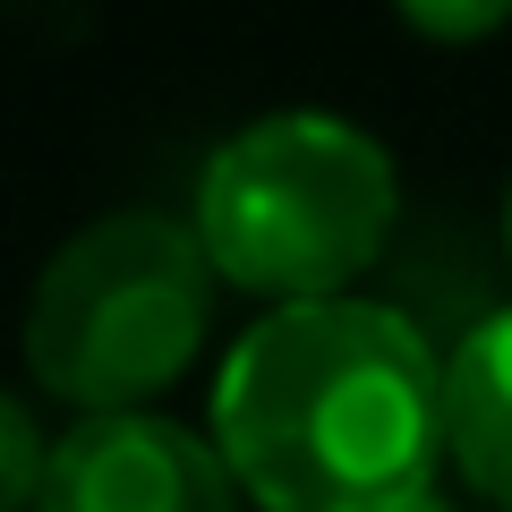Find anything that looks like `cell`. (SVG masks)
I'll list each match as a JSON object with an SVG mask.
<instances>
[{
	"instance_id": "cell-1",
	"label": "cell",
	"mask_w": 512,
	"mask_h": 512,
	"mask_svg": "<svg viewBox=\"0 0 512 512\" xmlns=\"http://www.w3.org/2000/svg\"><path fill=\"white\" fill-rule=\"evenodd\" d=\"M205 436L256 512H393L453 470L444 350L359 291L265 308L214 367Z\"/></svg>"
},
{
	"instance_id": "cell-2",
	"label": "cell",
	"mask_w": 512,
	"mask_h": 512,
	"mask_svg": "<svg viewBox=\"0 0 512 512\" xmlns=\"http://www.w3.org/2000/svg\"><path fill=\"white\" fill-rule=\"evenodd\" d=\"M188 222L231 291L265 308L342 299L393 248L402 171L342 111H265L205 154Z\"/></svg>"
},
{
	"instance_id": "cell-3",
	"label": "cell",
	"mask_w": 512,
	"mask_h": 512,
	"mask_svg": "<svg viewBox=\"0 0 512 512\" xmlns=\"http://www.w3.org/2000/svg\"><path fill=\"white\" fill-rule=\"evenodd\" d=\"M214 256L180 214H103L43 256L26 291V376L69 419L146 410L214 333Z\"/></svg>"
},
{
	"instance_id": "cell-4",
	"label": "cell",
	"mask_w": 512,
	"mask_h": 512,
	"mask_svg": "<svg viewBox=\"0 0 512 512\" xmlns=\"http://www.w3.org/2000/svg\"><path fill=\"white\" fill-rule=\"evenodd\" d=\"M35 512H248V487L231 478L214 436L163 410H111L60 427Z\"/></svg>"
},
{
	"instance_id": "cell-5",
	"label": "cell",
	"mask_w": 512,
	"mask_h": 512,
	"mask_svg": "<svg viewBox=\"0 0 512 512\" xmlns=\"http://www.w3.org/2000/svg\"><path fill=\"white\" fill-rule=\"evenodd\" d=\"M444 444L461 487L512 512V308H487L444 350Z\"/></svg>"
},
{
	"instance_id": "cell-6",
	"label": "cell",
	"mask_w": 512,
	"mask_h": 512,
	"mask_svg": "<svg viewBox=\"0 0 512 512\" xmlns=\"http://www.w3.org/2000/svg\"><path fill=\"white\" fill-rule=\"evenodd\" d=\"M60 436H43L35 402H0V512H35L43 478H52Z\"/></svg>"
},
{
	"instance_id": "cell-7",
	"label": "cell",
	"mask_w": 512,
	"mask_h": 512,
	"mask_svg": "<svg viewBox=\"0 0 512 512\" xmlns=\"http://www.w3.org/2000/svg\"><path fill=\"white\" fill-rule=\"evenodd\" d=\"M393 18L427 43H487L512 26V0H393Z\"/></svg>"
},
{
	"instance_id": "cell-8",
	"label": "cell",
	"mask_w": 512,
	"mask_h": 512,
	"mask_svg": "<svg viewBox=\"0 0 512 512\" xmlns=\"http://www.w3.org/2000/svg\"><path fill=\"white\" fill-rule=\"evenodd\" d=\"M393 512H461V504H453V495H444V487H419V495H402V504H393Z\"/></svg>"
},
{
	"instance_id": "cell-9",
	"label": "cell",
	"mask_w": 512,
	"mask_h": 512,
	"mask_svg": "<svg viewBox=\"0 0 512 512\" xmlns=\"http://www.w3.org/2000/svg\"><path fill=\"white\" fill-rule=\"evenodd\" d=\"M504 248H512V188H504Z\"/></svg>"
}]
</instances>
